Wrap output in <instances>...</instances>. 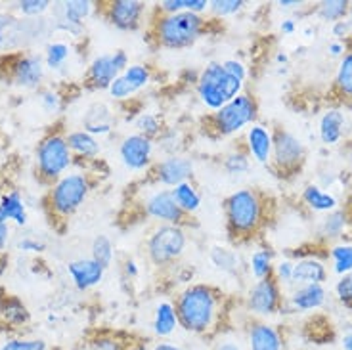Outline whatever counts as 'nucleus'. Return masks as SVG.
Listing matches in <instances>:
<instances>
[{
  "instance_id": "10",
  "label": "nucleus",
  "mask_w": 352,
  "mask_h": 350,
  "mask_svg": "<svg viewBox=\"0 0 352 350\" xmlns=\"http://www.w3.org/2000/svg\"><path fill=\"white\" fill-rule=\"evenodd\" d=\"M247 310L256 318H268L282 308V289L278 280L270 276L255 281L247 293Z\"/></svg>"
},
{
  "instance_id": "4",
  "label": "nucleus",
  "mask_w": 352,
  "mask_h": 350,
  "mask_svg": "<svg viewBox=\"0 0 352 350\" xmlns=\"http://www.w3.org/2000/svg\"><path fill=\"white\" fill-rule=\"evenodd\" d=\"M197 96L207 109L219 111L222 105L232 102L234 98L241 94L243 83L232 77L228 71L224 69L222 62H212L197 77Z\"/></svg>"
},
{
  "instance_id": "56",
  "label": "nucleus",
  "mask_w": 352,
  "mask_h": 350,
  "mask_svg": "<svg viewBox=\"0 0 352 350\" xmlns=\"http://www.w3.org/2000/svg\"><path fill=\"white\" fill-rule=\"evenodd\" d=\"M124 272H126L131 278H136V276H138V266H136L134 261H126V263H124Z\"/></svg>"
},
{
  "instance_id": "20",
  "label": "nucleus",
  "mask_w": 352,
  "mask_h": 350,
  "mask_svg": "<svg viewBox=\"0 0 352 350\" xmlns=\"http://www.w3.org/2000/svg\"><path fill=\"white\" fill-rule=\"evenodd\" d=\"M44 75V63L41 56H23L14 65V80L16 85L25 88L36 87Z\"/></svg>"
},
{
  "instance_id": "9",
  "label": "nucleus",
  "mask_w": 352,
  "mask_h": 350,
  "mask_svg": "<svg viewBox=\"0 0 352 350\" xmlns=\"http://www.w3.org/2000/svg\"><path fill=\"white\" fill-rule=\"evenodd\" d=\"M272 136V163L276 171H280L282 176L299 171L305 163V159H307L305 144L285 129H276Z\"/></svg>"
},
{
  "instance_id": "28",
  "label": "nucleus",
  "mask_w": 352,
  "mask_h": 350,
  "mask_svg": "<svg viewBox=\"0 0 352 350\" xmlns=\"http://www.w3.org/2000/svg\"><path fill=\"white\" fill-rule=\"evenodd\" d=\"M302 201L307 203L310 209L318 210V212H331V210L337 209V199H335V195L324 192V190L316 184H308L307 188L302 190Z\"/></svg>"
},
{
  "instance_id": "61",
  "label": "nucleus",
  "mask_w": 352,
  "mask_h": 350,
  "mask_svg": "<svg viewBox=\"0 0 352 350\" xmlns=\"http://www.w3.org/2000/svg\"><path fill=\"white\" fill-rule=\"evenodd\" d=\"M343 350H352V329L349 333H346V335H344Z\"/></svg>"
},
{
  "instance_id": "39",
  "label": "nucleus",
  "mask_w": 352,
  "mask_h": 350,
  "mask_svg": "<svg viewBox=\"0 0 352 350\" xmlns=\"http://www.w3.org/2000/svg\"><path fill=\"white\" fill-rule=\"evenodd\" d=\"M136 129H138V134L150 138V140L163 134V123L155 113H142L136 119Z\"/></svg>"
},
{
  "instance_id": "49",
  "label": "nucleus",
  "mask_w": 352,
  "mask_h": 350,
  "mask_svg": "<svg viewBox=\"0 0 352 350\" xmlns=\"http://www.w3.org/2000/svg\"><path fill=\"white\" fill-rule=\"evenodd\" d=\"M293 264L291 261H282L274 268V278L278 280V283H291V278H293Z\"/></svg>"
},
{
  "instance_id": "52",
  "label": "nucleus",
  "mask_w": 352,
  "mask_h": 350,
  "mask_svg": "<svg viewBox=\"0 0 352 350\" xmlns=\"http://www.w3.org/2000/svg\"><path fill=\"white\" fill-rule=\"evenodd\" d=\"M94 349L96 350H123V344L117 341V339H109V337H102L94 342Z\"/></svg>"
},
{
  "instance_id": "59",
  "label": "nucleus",
  "mask_w": 352,
  "mask_h": 350,
  "mask_svg": "<svg viewBox=\"0 0 352 350\" xmlns=\"http://www.w3.org/2000/svg\"><path fill=\"white\" fill-rule=\"evenodd\" d=\"M153 350H184L182 347H178V344H173V342H159L155 344V349Z\"/></svg>"
},
{
  "instance_id": "62",
  "label": "nucleus",
  "mask_w": 352,
  "mask_h": 350,
  "mask_svg": "<svg viewBox=\"0 0 352 350\" xmlns=\"http://www.w3.org/2000/svg\"><path fill=\"white\" fill-rule=\"evenodd\" d=\"M278 62H287V56H285V54H280V56H278Z\"/></svg>"
},
{
  "instance_id": "37",
  "label": "nucleus",
  "mask_w": 352,
  "mask_h": 350,
  "mask_svg": "<svg viewBox=\"0 0 352 350\" xmlns=\"http://www.w3.org/2000/svg\"><path fill=\"white\" fill-rule=\"evenodd\" d=\"M331 259H333V270L339 276L352 274V245L341 243L331 247Z\"/></svg>"
},
{
  "instance_id": "8",
  "label": "nucleus",
  "mask_w": 352,
  "mask_h": 350,
  "mask_svg": "<svg viewBox=\"0 0 352 350\" xmlns=\"http://www.w3.org/2000/svg\"><path fill=\"white\" fill-rule=\"evenodd\" d=\"M36 165L41 175L48 180L62 176L71 165V149L67 140L60 134L44 138L36 149Z\"/></svg>"
},
{
  "instance_id": "13",
  "label": "nucleus",
  "mask_w": 352,
  "mask_h": 350,
  "mask_svg": "<svg viewBox=\"0 0 352 350\" xmlns=\"http://www.w3.org/2000/svg\"><path fill=\"white\" fill-rule=\"evenodd\" d=\"M144 210L150 219H155L163 224H176L180 226L186 215L176 205L175 197L170 190H157V192L150 193L144 201Z\"/></svg>"
},
{
  "instance_id": "48",
  "label": "nucleus",
  "mask_w": 352,
  "mask_h": 350,
  "mask_svg": "<svg viewBox=\"0 0 352 350\" xmlns=\"http://www.w3.org/2000/svg\"><path fill=\"white\" fill-rule=\"evenodd\" d=\"M222 65H224V69L228 71L232 77H236L241 83H245L247 67L239 60H226V62H222Z\"/></svg>"
},
{
  "instance_id": "25",
  "label": "nucleus",
  "mask_w": 352,
  "mask_h": 350,
  "mask_svg": "<svg viewBox=\"0 0 352 350\" xmlns=\"http://www.w3.org/2000/svg\"><path fill=\"white\" fill-rule=\"evenodd\" d=\"M8 220H14L18 226L27 224L25 205L19 192H10L0 197V224H8Z\"/></svg>"
},
{
  "instance_id": "1",
  "label": "nucleus",
  "mask_w": 352,
  "mask_h": 350,
  "mask_svg": "<svg viewBox=\"0 0 352 350\" xmlns=\"http://www.w3.org/2000/svg\"><path fill=\"white\" fill-rule=\"evenodd\" d=\"M175 308L182 329L195 335H207L219 320V291L207 283H192L178 293Z\"/></svg>"
},
{
  "instance_id": "60",
  "label": "nucleus",
  "mask_w": 352,
  "mask_h": 350,
  "mask_svg": "<svg viewBox=\"0 0 352 350\" xmlns=\"http://www.w3.org/2000/svg\"><path fill=\"white\" fill-rule=\"evenodd\" d=\"M278 6H280V8L289 10L295 8V6H300V2H297V0H282V2H278Z\"/></svg>"
},
{
  "instance_id": "53",
  "label": "nucleus",
  "mask_w": 352,
  "mask_h": 350,
  "mask_svg": "<svg viewBox=\"0 0 352 350\" xmlns=\"http://www.w3.org/2000/svg\"><path fill=\"white\" fill-rule=\"evenodd\" d=\"M349 31H351V21H344V19L337 21V23H333V27H331V33H333V36H337V39L349 35Z\"/></svg>"
},
{
  "instance_id": "45",
  "label": "nucleus",
  "mask_w": 352,
  "mask_h": 350,
  "mask_svg": "<svg viewBox=\"0 0 352 350\" xmlns=\"http://www.w3.org/2000/svg\"><path fill=\"white\" fill-rule=\"evenodd\" d=\"M0 350H46V342L41 339H12L4 342Z\"/></svg>"
},
{
  "instance_id": "38",
  "label": "nucleus",
  "mask_w": 352,
  "mask_h": 350,
  "mask_svg": "<svg viewBox=\"0 0 352 350\" xmlns=\"http://www.w3.org/2000/svg\"><path fill=\"white\" fill-rule=\"evenodd\" d=\"M121 75H123L124 79L129 80L136 90L146 88L148 85H150V80H151L150 67H148V65H144V63H131V65H129Z\"/></svg>"
},
{
  "instance_id": "19",
  "label": "nucleus",
  "mask_w": 352,
  "mask_h": 350,
  "mask_svg": "<svg viewBox=\"0 0 352 350\" xmlns=\"http://www.w3.org/2000/svg\"><path fill=\"white\" fill-rule=\"evenodd\" d=\"M326 287L324 283H308V285H300L293 291L291 295V305L295 310H318V308L324 307L326 303Z\"/></svg>"
},
{
  "instance_id": "41",
  "label": "nucleus",
  "mask_w": 352,
  "mask_h": 350,
  "mask_svg": "<svg viewBox=\"0 0 352 350\" xmlns=\"http://www.w3.org/2000/svg\"><path fill=\"white\" fill-rule=\"evenodd\" d=\"M71 48L65 43H52L46 48V65L50 69H60L69 58Z\"/></svg>"
},
{
  "instance_id": "31",
  "label": "nucleus",
  "mask_w": 352,
  "mask_h": 350,
  "mask_svg": "<svg viewBox=\"0 0 352 350\" xmlns=\"http://www.w3.org/2000/svg\"><path fill=\"white\" fill-rule=\"evenodd\" d=\"M346 222L349 217L344 210L335 209L331 212H327V217L322 220V226H320V234L327 239H335V237H343L344 230H346Z\"/></svg>"
},
{
  "instance_id": "30",
  "label": "nucleus",
  "mask_w": 352,
  "mask_h": 350,
  "mask_svg": "<svg viewBox=\"0 0 352 350\" xmlns=\"http://www.w3.org/2000/svg\"><path fill=\"white\" fill-rule=\"evenodd\" d=\"M249 270L253 274L256 281L266 280L274 276V263H272V251L268 249H258L251 254L249 259Z\"/></svg>"
},
{
  "instance_id": "26",
  "label": "nucleus",
  "mask_w": 352,
  "mask_h": 350,
  "mask_svg": "<svg viewBox=\"0 0 352 350\" xmlns=\"http://www.w3.org/2000/svg\"><path fill=\"white\" fill-rule=\"evenodd\" d=\"M170 193H173L176 205L180 207V210L184 212L186 217L197 212L199 207H201V193L195 188V184L192 180H190V182H184V184L175 186V188L170 190Z\"/></svg>"
},
{
  "instance_id": "3",
  "label": "nucleus",
  "mask_w": 352,
  "mask_h": 350,
  "mask_svg": "<svg viewBox=\"0 0 352 350\" xmlns=\"http://www.w3.org/2000/svg\"><path fill=\"white\" fill-rule=\"evenodd\" d=\"M207 29V19L194 12L161 14L153 23V39L168 50H184L194 46Z\"/></svg>"
},
{
  "instance_id": "35",
  "label": "nucleus",
  "mask_w": 352,
  "mask_h": 350,
  "mask_svg": "<svg viewBox=\"0 0 352 350\" xmlns=\"http://www.w3.org/2000/svg\"><path fill=\"white\" fill-rule=\"evenodd\" d=\"M113 243H111L109 237L104 236V234L94 237V241H92V261H96L104 270H107L113 263Z\"/></svg>"
},
{
  "instance_id": "5",
  "label": "nucleus",
  "mask_w": 352,
  "mask_h": 350,
  "mask_svg": "<svg viewBox=\"0 0 352 350\" xmlns=\"http://www.w3.org/2000/svg\"><path fill=\"white\" fill-rule=\"evenodd\" d=\"M258 117V104L251 94L241 92L232 102L222 105L219 111L209 117V129H211L219 138H226L232 134H238L245 127L255 124Z\"/></svg>"
},
{
  "instance_id": "15",
  "label": "nucleus",
  "mask_w": 352,
  "mask_h": 350,
  "mask_svg": "<svg viewBox=\"0 0 352 350\" xmlns=\"http://www.w3.org/2000/svg\"><path fill=\"white\" fill-rule=\"evenodd\" d=\"M247 153L261 165H268L272 161L274 136L263 124H251L245 134Z\"/></svg>"
},
{
  "instance_id": "40",
  "label": "nucleus",
  "mask_w": 352,
  "mask_h": 350,
  "mask_svg": "<svg viewBox=\"0 0 352 350\" xmlns=\"http://www.w3.org/2000/svg\"><path fill=\"white\" fill-rule=\"evenodd\" d=\"M2 314L6 318V322L12 325H23L29 320V312L23 307V303L18 298H8L6 307L2 308Z\"/></svg>"
},
{
  "instance_id": "33",
  "label": "nucleus",
  "mask_w": 352,
  "mask_h": 350,
  "mask_svg": "<svg viewBox=\"0 0 352 350\" xmlns=\"http://www.w3.org/2000/svg\"><path fill=\"white\" fill-rule=\"evenodd\" d=\"M63 6V21L73 23V25H82V21L92 14L94 4L88 0H73V2H65Z\"/></svg>"
},
{
  "instance_id": "16",
  "label": "nucleus",
  "mask_w": 352,
  "mask_h": 350,
  "mask_svg": "<svg viewBox=\"0 0 352 350\" xmlns=\"http://www.w3.org/2000/svg\"><path fill=\"white\" fill-rule=\"evenodd\" d=\"M249 350H283V341L280 331L268 322H251L247 331Z\"/></svg>"
},
{
  "instance_id": "43",
  "label": "nucleus",
  "mask_w": 352,
  "mask_h": 350,
  "mask_svg": "<svg viewBox=\"0 0 352 350\" xmlns=\"http://www.w3.org/2000/svg\"><path fill=\"white\" fill-rule=\"evenodd\" d=\"M107 92H109V96L113 98L115 102H124V100H131L138 90L132 87L131 83L124 79L123 75H119V77L111 83V87L107 88Z\"/></svg>"
},
{
  "instance_id": "63",
  "label": "nucleus",
  "mask_w": 352,
  "mask_h": 350,
  "mask_svg": "<svg viewBox=\"0 0 352 350\" xmlns=\"http://www.w3.org/2000/svg\"><path fill=\"white\" fill-rule=\"evenodd\" d=\"M349 16H351V19H352V2L349 4ZM351 23H352V21H351Z\"/></svg>"
},
{
  "instance_id": "24",
  "label": "nucleus",
  "mask_w": 352,
  "mask_h": 350,
  "mask_svg": "<svg viewBox=\"0 0 352 350\" xmlns=\"http://www.w3.org/2000/svg\"><path fill=\"white\" fill-rule=\"evenodd\" d=\"M178 316H176L175 303L170 300H161L155 308V316H153V333L165 339L170 337L178 327Z\"/></svg>"
},
{
  "instance_id": "54",
  "label": "nucleus",
  "mask_w": 352,
  "mask_h": 350,
  "mask_svg": "<svg viewBox=\"0 0 352 350\" xmlns=\"http://www.w3.org/2000/svg\"><path fill=\"white\" fill-rule=\"evenodd\" d=\"M8 236H10L8 224H0V251L6 247V243H8Z\"/></svg>"
},
{
  "instance_id": "22",
  "label": "nucleus",
  "mask_w": 352,
  "mask_h": 350,
  "mask_svg": "<svg viewBox=\"0 0 352 350\" xmlns=\"http://www.w3.org/2000/svg\"><path fill=\"white\" fill-rule=\"evenodd\" d=\"M85 131L92 136H104L113 131V115L106 104H92L87 109V115L82 119Z\"/></svg>"
},
{
  "instance_id": "51",
  "label": "nucleus",
  "mask_w": 352,
  "mask_h": 350,
  "mask_svg": "<svg viewBox=\"0 0 352 350\" xmlns=\"http://www.w3.org/2000/svg\"><path fill=\"white\" fill-rule=\"evenodd\" d=\"M18 247L21 249V251H27V253H43L44 251V243H41V241H35V239H31V237L21 239Z\"/></svg>"
},
{
  "instance_id": "17",
  "label": "nucleus",
  "mask_w": 352,
  "mask_h": 350,
  "mask_svg": "<svg viewBox=\"0 0 352 350\" xmlns=\"http://www.w3.org/2000/svg\"><path fill=\"white\" fill-rule=\"evenodd\" d=\"M67 272H69L71 280L75 283V287L80 291H87L90 287H96L100 281L104 280L106 270L92 259H80V261H73L67 264Z\"/></svg>"
},
{
  "instance_id": "46",
  "label": "nucleus",
  "mask_w": 352,
  "mask_h": 350,
  "mask_svg": "<svg viewBox=\"0 0 352 350\" xmlns=\"http://www.w3.org/2000/svg\"><path fill=\"white\" fill-rule=\"evenodd\" d=\"M335 293L344 307H352V274L341 276V280L335 285Z\"/></svg>"
},
{
  "instance_id": "44",
  "label": "nucleus",
  "mask_w": 352,
  "mask_h": 350,
  "mask_svg": "<svg viewBox=\"0 0 352 350\" xmlns=\"http://www.w3.org/2000/svg\"><path fill=\"white\" fill-rule=\"evenodd\" d=\"M224 168L228 171L230 175H241L249 171V153L243 151H234L230 153L228 157L224 159Z\"/></svg>"
},
{
  "instance_id": "57",
  "label": "nucleus",
  "mask_w": 352,
  "mask_h": 350,
  "mask_svg": "<svg viewBox=\"0 0 352 350\" xmlns=\"http://www.w3.org/2000/svg\"><path fill=\"white\" fill-rule=\"evenodd\" d=\"M214 350H241V347L236 341H222Z\"/></svg>"
},
{
  "instance_id": "14",
  "label": "nucleus",
  "mask_w": 352,
  "mask_h": 350,
  "mask_svg": "<svg viewBox=\"0 0 352 350\" xmlns=\"http://www.w3.org/2000/svg\"><path fill=\"white\" fill-rule=\"evenodd\" d=\"M153 173H155V180L159 184L167 186L173 190L175 186L192 180L194 163H192V159L182 157V155H168L163 161H159L153 168Z\"/></svg>"
},
{
  "instance_id": "58",
  "label": "nucleus",
  "mask_w": 352,
  "mask_h": 350,
  "mask_svg": "<svg viewBox=\"0 0 352 350\" xmlns=\"http://www.w3.org/2000/svg\"><path fill=\"white\" fill-rule=\"evenodd\" d=\"M329 52L331 56H341L344 52V44L343 43H331L329 44Z\"/></svg>"
},
{
  "instance_id": "64",
  "label": "nucleus",
  "mask_w": 352,
  "mask_h": 350,
  "mask_svg": "<svg viewBox=\"0 0 352 350\" xmlns=\"http://www.w3.org/2000/svg\"><path fill=\"white\" fill-rule=\"evenodd\" d=\"M46 350H48V349H46Z\"/></svg>"
},
{
  "instance_id": "2",
  "label": "nucleus",
  "mask_w": 352,
  "mask_h": 350,
  "mask_svg": "<svg viewBox=\"0 0 352 350\" xmlns=\"http://www.w3.org/2000/svg\"><path fill=\"white\" fill-rule=\"evenodd\" d=\"M224 210H226V228L234 241L253 239L263 226V197L251 188H241L230 193L224 203Z\"/></svg>"
},
{
  "instance_id": "18",
  "label": "nucleus",
  "mask_w": 352,
  "mask_h": 350,
  "mask_svg": "<svg viewBox=\"0 0 352 350\" xmlns=\"http://www.w3.org/2000/svg\"><path fill=\"white\" fill-rule=\"evenodd\" d=\"M119 75H121V71L117 69V65H115L113 54H102V56L94 58V62L90 63L87 79L92 88L107 90Z\"/></svg>"
},
{
  "instance_id": "6",
  "label": "nucleus",
  "mask_w": 352,
  "mask_h": 350,
  "mask_svg": "<svg viewBox=\"0 0 352 350\" xmlns=\"http://www.w3.org/2000/svg\"><path fill=\"white\" fill-rule=\"evenodd\" d=\"M186 243L188 237L182 226L176 224H161L157 226L151 236L148 237V256H150L151 264L155 266H170L175 264L186 251Z\"/></svg>"
},
{
  "instance_id": "50",
  "label": "nucleus",
  "mask_w": 352,
  "mask_h": 350,
  "mask_svg": "<svg viewBox=\"0 0 352 350\" xmlns=\"http://www.w3.org/2000/svg\"><path fill=\"white\" fill-rule=\"evenodd\" d=\"M41 102H43V107L48 113H56L60 109V98H58V94H54L52 90L43 92V100Z\"/></svg>"
},
{
  "instance_id": "12",
  "label": "nucleus",
  "mask_w": 352,
  "mask_h": 350,
  "mask_svg": "<svg viewBox=\"0 0 352 350\" xmlns=\"http://www.w3.org/2000/svg\"><path fill=\"white\" fill-rule=\"evenodd\" d=\"M144 14H146V4L138 0H113V2H107L106 6L107 21L121 31L138 29Z\"/></svg>"
},
{
  "instance_id": "34",
  "label": "nucleus",
  "mask_w": 352,
  "mask_h": 350,
  "mask_svg": "<svg viewBox=\"0 0 352 350\" xmlns=\"http://www.w3.org/2000/svg\"><path fill=\"white\" fill-rule=\"evenodd\" d=\"M349 4L351 2H346V0H326L318 6V18L337 23V21H341L349 16Z\"/></svg>"
},
{
  "instance_id": "21",
  "label": "nucleus",
  "mask_w": 352,
  "mask_h": 350,
  "mask_svg": "<svg viewBox=\"0 0 352 350\" xmlns=\"http://www.w3.org/2000/svg\"><path fill=\"white\" fill-rule=\"evenodd\" d=\"M327 280V270L324 263L318 259H300L293 264V278L291 283L295 285H308V283H324Z\"/></svg>"
},
{
  "instance_id": "42",
  "label": "nucleus",
  "mask_w": 352,
  "mask_h": 350,
  "mask_svg": "<svg viewBox=\"0 0 352 350\" xmlns=\"http://www.w3.org/2000/svg\"><path fill=\"white\" fill-rule=\"evenodd\" d=\"M245 6L243 0H211L209 2V10H211L212 16L217 18H228L241 12V8Z\"/></svg>"
},
{
  "instance_id": "36",
  "label": "nucleus",
  "mask_w": 352,
  "mask_h": 350,
  "mask_svg": "<svg viewBox=\"0 0 352 350\" xmlns=\"http://www.w3.org/2000/svg\"><path fill=\"white\" fill-rule=\"evenodd\" d=\"M211 261L220 272H226V274H234L239 268L238 254L230 251V249H224V247H214L212 249Z\"/></svg>"
},
{
  "instance_id": "27",
  "label": "nucleus",
  "mask_w": 352,
  "mask_h": 350,
  "mask_svg": "<svg viewBox=\"0 0 352 350\" xmlns=\"http://www.w3.org/2000/svg\"><path fill=\"white\" fill-rule=\"evenodd\" d=\"M65 140L69 144L71 151L79 153L80 157L94 159L98 157L100 151H102V146H100V142H98L96 136H92V134L87 131L69 132V134L65 136Z\"/></svg>"
},
{
  "instance_id": "7",
  "label": "nucleus",
  "mask_w": 352,
  "mask_h": 350,
  "mask_svg": "<svg viewBox=\"0 0 352 350\" xmlns=\"http://www.w3.org/2000/svg\"><path fill=\"white\" fill-rule=\"evenodd\" d=\"M90 192L88 178L82 173H71V175L62 176L56 186H54L50 201H52L54 210L58 215H73L85 203Z\"/></svg>"
},
{
  "instance_id": "47",
  "label": "nucleus",
  "mask_w": 352,
  "mask_h": 350,
  "mask_svg": "<svg viewBox=\"0 0 352 350\" xmlns=\"http://www.w3.org/2000/svg\"><path fill=\"white\" fill-rule=\"evenodd\" d=\"M18 6L23 16H43L44 12L50 8V2H46V0H23Z\"/></svg>"
},
{
  "instance_id": "32",
  "label": "nucleus",
  "mask_w": 352,
  "mask_h": 350,
  "mask_svg": "<svg viewBox=\"0 0 352 350\" xmlns=\"http://www.w3.org/2000/svg\"><path fill=\"white\" fill-rule=\"evenodd\" d=\"M209 10L207 0H163L159 4L161 14H178V12H194V14H203Z\"/></svg>"
},
{
  "instance_id": "55",
  "label": "nucleus",
  "mask_w": 352,
  "mask_h": 350,
  "mask_svg": "<svg viewBox=\"0 0 352 350\" xmlns=\"http://www.w3.org/2000/svg\"><path fill=\"white\" fill-rule=\"evenodd\" d=\"M280 29H282L283 35H291V33H295V21L293 19H283Z\"/></svg>"
},
{
  "instance_id": "11",
  "label": "nucleus",
  "mask_w": 352,
  "mask_h": 350,
  "mask_svg": "<svg viewBox=\"0 0 352 350\" xmlns=\"http://www.w3.org/2000/svg\"><path fill=\"white\" fill-rule=\"evenodd\" d=\"M153 140L142 136L138 132L124 136L119 144V157L129 171H144L151 165Z\"/></svg>"
},
{
  "instance_id": "29",
  "label": "nucleus",
  "mask_w": 352,
  "mask_h": 350,
  "mask_svg": "<svg viewBox=\"0 0 352 350\" xmlns=\"http://www.w3.org/2000/svg\"><path fill=\"white\" fill-rule=\"evenodd\" d=\"M335 90L344 100H352V52L343 54L337 75H335Z\"/></svg>"
},
{
  "instance_id": "23",
  "label": "nucleus",
  "mask_w": 352,
  "mask_h": 350,
  "mask_svg": "<svg viewBox=\"0 0 352 350\" xmlns=\"http://www.w3.org/2000/svg\"><path fill=\"white\" fill-rule=\"evenodd\" d=\"M344 113L341 109H327L320 119V138L327 146L339 144L344 134Z\"/></svg>"
}]
</instances>
